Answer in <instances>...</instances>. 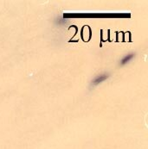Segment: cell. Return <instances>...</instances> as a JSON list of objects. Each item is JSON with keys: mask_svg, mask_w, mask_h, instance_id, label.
I'll return each mask as SVG.
<instances>
[{"mask_svg": "<svg viewBox=\"0 0 148 149\" xmlns=\"http://www.w3.org/2000/svg\"><path fill=\"white\" fill-rule=\"evenodd\" d=\"M132 54H131V55H128V56H126L124 59H123V61H122V64H125V63H127V61L130 60V59H132Z\"/></svg>", "mask_w": 148, "mask_h": 149, "instance_id": "cell-1", "label": "cell"}]
</instances>
